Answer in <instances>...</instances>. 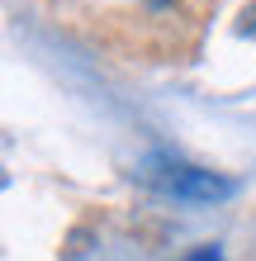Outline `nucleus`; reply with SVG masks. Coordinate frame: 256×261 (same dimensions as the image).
Returning a JSON list of instances; mask_svg holds the SVG:
<instances>
[{
    "label": "nucleus",
    "mask_w": 256,
    "mask_h": 261,
    "mask_svg": "<svg viewBox=\"0 0 256 261\" xmlns=\"http://www.w3.org/2000/svg\"><path fill=\"white\" fill-rule=\"evenodd\" d=\"M138 180H143V186H152L157 195H166V199H180V204H218V199L233 195V180L204 171V166L176 162V157H166V152L143 157Z\"/></svg>",
    "instance_id": "f257e3e1"
},
{
    "label": "nucleus",
    "mask_w": 256,
    "mask_h": 261,
    "mask_svg": "<svg viewBox=\"0 0 256 261\" xmlns=\"http://www.w3.org/2000/svg\"><path fill=\"white\" fill-rule=\"evenodd\" d=\"M180 261H223V252L214 247V242H209V247H194L190 256H180Z\"/></svg>",
    "instance_id": "f03ea898"
},
{
    "label": "nucleus",
    "mask_w": 256,
    "mask_h": 261,
    "mask_svg": "<svg viewBox=\"0 0 256 261\" xmlns=\"http://www.w3.org/2000/svg\"><path fill=\"white\" fill-rule=\"evenodd\" d=\"M242 34H256V5H251V10L242 14Z\"/></svg>",
    "instance_id": "7ed1b4c3"
}]
</instances>
